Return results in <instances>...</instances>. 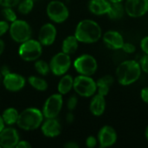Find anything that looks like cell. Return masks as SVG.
I'll use <instances>...</instances> for the list:
<instances>
[{"instance_id":"8d00e7d4","label":"cell","mask_w":148,"mask_h":148,"mask_svg":"<svg viewBox=\"0 0 148 148\" xmlns=\"http://www.w3.org/2000/svg\"><path fill=\"white\" fill-rule=\"evenodd\" d=\"M32 147L31 144L27 141V140H19L17 145H16V148H30Z\"/></svg>"},{"instance_id":"2e32d148","label":"cell","mask_w":148,"mask_h":148,"mask_svg":"<svg viewBox=\"0 0 148 148\" xmlns=\"http://www.w3.org/2000/svg\"><path fill=\"white\" fill-rule=\"evenodd\" d=\"M105 46L110 49L113 50H120L121 49L125 40L123 36L121 35V33H120L117 30H108L107 32H105L104 34H102V37H101Z\"/></svg>"},{"instance_id":"cb8c5ba5","label":"cell","mask_w":148,"mask_h":148,"mask_svg":"<svg viewBox=\"0 0 148 148\" xmlns=\"http://www.w3.org/2000/svg\"><path fill=\"white\" fill-rule=\"evenodd\" d=\"M2 118L3 120V122L5 126H13L16 124L18 116H19V112L15 108H7L4 109L2 113Z\"/></svg>"},{"instance_id":"4316f807","label":"cell","mask_w":148,"mask_h":148,"mask_svg":"<svg viewBox=\"0 0 148 148\" xmlns=\"http://www.w3.org/2000/svg\"><path fill=\"white\" fill-rule=\"evenodd\" d=\"M35 69L36 71L40 75H47L49 72V65L47 62L41 60L40 58L37 59L36 61H35V64H34Z\"/></svg>"},{"instance_id":"d590c367","label":"cell","mask_w":148,"mask_h":148,"mask_svg":"<svg viewBox=\"0 0 148 148\" xmlns=\"http://www.w3.org/2000/svg\"><path fill=\"white\" fill-rule=\"evenodd\" d=\"M140 98L143 102H145L148 105V86L143 88L140 90Z\"/></svg>"},{"instance_id":"74e56055","label":"cell","mask_w":148,"mask_h":148,"mask_svg":"<svg viewBox=\"0 0 148 148\" xmlns=\"http://www.w3.org/2000/svg\"><path fill=\"white\" fill-rule=\"evenodd\" d=\"M74 121H75V115H74V114L72 113V111H70V112H69V113L66 114V121H67L68 123L71 124V123L74 122Z\"/></svg>"},{"instance_id":"5bb4252c","label":"cell","mask_w":148,"mask_h":148,"mask_svg":"<svg viewBox=\"0 0 148 148\" xmlns=\"http://www.w3.org/2000/svg\"><path fill=\"white\" fill-rule=\"evenodd\" d=\"M20 140L17 130L12 126H7L0 132V146L3 148H14Z\"/></svg>"},{"instance_id":"ffe728a7","label":"cell","mask_w":148,"mask_h":148,"mask_svg":"<svg viewBox=\"0 0 148 148\" xmlns=\"http://www.w3.org/2000/svg\"><path fill=\"white\" fill-rule=\"evenodd\" d=\"M114 83V77L111 75H106L96 81L97 94L103 96H107L110 91V88Z\"/></svg>"},{"instance_id":"277c9868","label":"cell","mask_w":148,"mask_h":148,"mask_svg":"<svg viewBox=\"0 0 148 148\" xmlns=\"http://www.w3.org/2000/svg\"><path fill=\"white\" fill-rule=\"evenodd\" d=\"M42 54V45L38 40L29 39L22 43L18 48V55L25 62H35Z\"/></svg>"},{"instance_id":"44dd1931","label":"cell","mask_w":148,"mask_h":148,"mask_svg":"<svg viewBox=\"0 0 148 148\" xmlns=\"http://www.w3.org/2000/svg\"><path fill=\"white\" fill-rule=\"evenodd\" d=\"M74 85V78L71 75L65 74L62 75L59 82L57 84V91L62 95H65L69 94L73 89Z\"/></svg>"},{"instance_id":"b9f144b4","label":"cell","mask_w":148,"mask_h":148,"mask_svg":"<svg viewBox=\"0 0 148 148\" xmlns=\"http://www.w3.org/2000/svg\"><path fill=\"white\" fill-rule=\"evenodd\" d=\"M4 127H5V124H4V122H3V118H2V115L0 114V132H1Z\"/></svg>"},{"instance_id":"9a60e30c","label":"cell","mask_w":148,"mask_h":148,"mask_svg":"<svg viewBox=\"0 0 148 148\" xmlns=\"http://www.w3.org/2000/svg\"><path fill=\"white\" fill-rule=\"evenodd\" d=\"M57 36V29L54 23H46L39 29L38 32V41L42 46L52 45Z\"/></svg>"},{"instance_id":"f6af8a7d","label":"cell","mask_w":148,"mask_h":148,"mask_svg":"<svg viewBox=\"0 0 148 148\" xmlns=\"http://www.w3.org/2000/svg\"><path fill=\"white\" fill-rule=\"evenodd\" d=\"M2 81H3V75H2V74L0 73V84L2 83Z\"/></svg>"},{"instance_id":"d6986e66","label":"cell","mask_w":148,"mask_h":148,"mask_svg":"<svg viewBox=\"0 0 148 148\" xmlns=\"http://www.w3.org/2000/svg\"><path fill=\"white\" fill-rule=\"evenodd\" d=\"M111 6L109 0H90L88 2L89 11L95 16H102L108 14Z\"/></svg>"},{"instance_id":"ba28073f","label":"cell","mask_w":148,"mask_h":148,"mask_svg":"<svg viewBox=\"0 0 148 148\" xmlns=\"http://www.w3.org/2000/svg\"><path fill=\"white\" fill-rule=\"evenodd\" d=\"M46 14L53 23H62L69 18V10L63 2L60 0H52L47 4Z\"/></svg>"},{"instance_id":"d6a6232c","label":"cell","mask_w":148,"mask_h":148,"mask_svg":"<svg viewBox=\"0 0 148 148\" xmlns=\"http://www.w3.org/2000/svg\"><path fill=\"white\" fill-rule=\"evenodd\" d=\"M20 0H0V5L3 7H15L17 6Z\"/></svg>"},{"instance_id":"836d02e7","label":"cell","mask_w":148,"mask_h":148,"mask_svg":"<svg viewBox=\"0 0 148 148\" xmlns=\"http://www.w3.org/2000/svg\"><path fill=\"white\" fill-rule=\"evenodd\" d=\"M10 23L5 20H0V37H2L7 31H9Z\"/></svg>"},{"instance_id":"e0dca14e","label":"cell","mask_w":148,"mask_h":148,"mask_svg":"<svg viewBox=\"0 0 148 148\" xmlns=\"http://www.w3.org/2000/svg\"><path fill=\"white\" fill-rule=\"evenodd\" d=\"M40 128L42 134L48 138L58 137L62 133V125L56 118L46 119L42 123Z\"/></svg>"},{"instance_id":"8992f818","label":"cell","mask_w":148,"mask_h":148,"mask_svg":"<svg viewBox=\"0 0 148 148\" xmlns=\"http://www.w3.org/2000/svg\"><path fill=\"white\" fill-rule=\"evenodd\" d=\"M9 34L13 41L22 43L32 36V29L28 22L22 19H16L10 23Z\"/></svg>"},{"instance_id":"603a6c76","label":"cell","mask_w":148,"mask_h":148,"mask_svg":"<svg viewBox=\"0 0 148 148\" xmlns=\"http://www.w3.org/2000/svg\"><path fill=\"white\" fill-rule=\"evenodd\" d=\"M126 14L124 2L111 3L110 9L108 12V16L112 20H120L124 17Z\"/></svg>"},{"instance_id":"f546056e","label":"cell","mask_w":148,"mask_h":148,"mask_svg":"<svg viewBox=\"0 0 148 148\" xmlns=\"http://www.w3.org/2000/svg\"><path fill=\"white\" fill-rule=\"evenodd\" d=\"M78 104V98L75 95H71L67 101V108L69 111H73L75 109Z\"/></svg>"},{"instance_id":"7a4b0ae2","label":"cell","mask_w":148,"mask_h":148,"mask_svg":"<svg viewBox=\"0 0 148 148\" xmlns=\"http://www.w3.org/2000/svg\"><path fill=\"white\" fill-rule=\"evenodd\" d=\"M142 74L140 65L135 60H124L116 68L115 77L121 86H130L139 81Z\"/></svg>"},{"instance_id":"7c38bea8","label":"cell","mask_w":148,"mask_h":148,"mask_svg":"<svg viewBox=\"0 0 148 148\" xmlns=\"http://www.w3.org/2000/svg\"><path fill=\"white\" fill-rule=\"evenodd\" d=\"M98 145L101 148L113 147L118 140V134L114 127L109 125H105L98 132L97 134Z\"/></svg>"},{"instance_id":"52a82bcc","label":"cell","mask_w":148,"mask_h":148,"mask_svg":"<svg viewBox=\"0 0 148 148\" xmlns=\"http://www.w3.org/2000/svg\"><path fill=\"white\" fill-rule=\"evenodd\" d=\"M75 71L79 75H94L98 69V62L95 56L89 54H82L79 56L73 62Z\"/></svg>"},{"instance_id":"3957f363","label":"cell","mask_w":148,"mask_h":148,"mask_svg":"<svg viewBox=\"0 0 148 148\" xmlns=\"http://www.w3.org/2000/svg\"><path fill=\"white\" fill-rule=\"evenodd\" d=\"M42 111L36 108H28L19 113L16 125L24 131H33L38 129L44 121Z\"/></svg>"},{"instance_id":"7402d4cb","label":"cell","mask_w":148,"mask_h":148,"mask_svg":"<svg viewBox=\"0 0 148 148\" xmlns=\"http://www.w3.org/2000/svg\"><path fill=\"white\" fill-rule=\"evenodd\" d=\"M79 41L77 38L75 36V35H70L64 38L62 43V51L68 54V55H72L75 54L79 47Z\"/></svg>"},{"instance_id":"30bf717a","label":"cell","mask_w":148,"mask_h":148,"mask_svg":"<svg viewBox=\"0 0 148 148\" xmlns=\"http://www.w3.org/2000/svg\"><path fill=\"white\" fill-rule=\"evenodd\" d=\"M63 106V97L61 94H53L47 98L43 104L42 114L45 119L56 118Z\"/></svg>"},{"instance_id":"4fadbf2b","label":"cell","mask_w":148,"mask_h":148,"mask_svg":"<svg viewBox=\"0 0 148 148\" xmlns=\"http://www.w3.org/2000/svg\"><path fill=\"white\" fill-rule=\"evenodd\" d=\"M2 84L10 92H18L25 87L26 79L22 75L10 71L3 76Z\"/></svg>"},{"instance_id":"f1b7e54d","label":"cell","mask_w":148,"mask_h":148,"mask_svg":"<svg viewBox=\"0 0 148 148\" xmlns=\"http://www.w3.org/2000/svg\"><path fill=\"white\" fill-rule=\"evenodd\" d=\"M121 50L126 54L131 55V54H134L136 51V46L132 42H125L122 48H121Z\"/></svg>"},{"instance_id":"8fae6325","label":"cell","mask_w":148,"mask_h":148,"mask_svg":"<svg viewBox=\"0 0 148 148\" xmlns=\"http://www.w3.org/2000/svg\"><path fill=\"white\" fill-rule=\"evenodd\" d=\"M126 14L132 18H140L148 13V0H125Z\"/></svg>"},{"instance_id":"bcb514c9","label":"cell","mask_w":148,"mask_h":148,"mask_svg":"<svg viewBox=\"0 0 148 148\" xmlns=\"http://www.w3.org/2000/svg\"><path fill=\"white\" fill-rule=\"evenodd\" d=\"M0 148H1V146H0Z\"/></svg>"},{"instance_id":"7bdbcfd3","label":"cell","mask_w":148,"mask_h":148,"mask_svg":"<svg viewBox=\"0 0 148 148\" xmlns=\"http://www.w3.org/2000/svg\"><path fill=\"white\" fill-rule=\"evenodd\" d=\"M145 137H146V140H147L148 142V125L146 127V130H145Z\"/></svg>"},{"instance_id":"4dcf8cb0","label":"cell","mask_w":148,"mask_h":148,"mask_svg":"<svg viewBox=\"0 0 148 148\" xmlns=\"http://www.w3.org/2000/svg\"><path fill=\"white\" fill-rule=\"evenodd\" d=\"M139 63L140 65L142 72L148 75V55L144 54V56L140 58Z\"/></svg>"},{"instance_id":"1f68e13d","label":"cell","mask_w":148,"mask_h":148,"mask_svg":"<svg viewBox=\"0 0 148 148\" xmlns=\"http://www.w3.org/2000/svg\"><path fill=\"white\" fill-rule=\"evenodd\" d=\"M98 145V140L97 137H95L93 135L88 136L86 139V147L88 148H95Z\"/></svg>"},{"instance_id":"f35d334b","label":"cell","mask_w":148,"mask_h":148,"mask_svg":"<svg viewBox=\"0 0 148 148\" xmlns=\"http://www.w3.org/2000/svg\"><path fill=\"white\" fill-rule=\"evenodd\" d=\"M65 148H79V145L75 141H68L64 144Z\"/></svg>"},{"instance_id":"e575fe53","label":"cell","mask_w":148,"mask_h":148,"mask_svg":"<svg viewBox=\"0 0 148 148\" xmlns=\"http://www.w3.org/2000/svg\"><path fill=\"white\" fill-rule=\"evenodd\" d=\"M140 49L143 51V53L145 55H148V36H144L141 40H140Z\"/></svg>"},{"instance_id":"ac0fdd59","label":"cell","mask_w":148,"mask_h":148,"mask_svg":"<svg viewBox=\"0 0 148 148\" xmlns=\"http://www.w3.org/2000/svg\"><path fill=\"white\" fill-rule=\"evenodd\" d=\"M107 108V101L106 96H103L99 94H95L92 96V99L89 103V110L90 113L96 117L101 116Z\"/></svg>"},{"instance_id":"9c48e42d","label":"cell","mask_w":148,"mask_h":148,"mask_svg":"<svg viewBox=\"0 0 148 148\" xmlns=\"http://www.w3.org/2000/svg\"><path fill=\"white\" fill-rule=\"evenodd\" d=\"M50 72L56 76H62L69 70L72 65L70 56L64 53L59 52L52 56L49 63Z\"/></svg>"},{"instance_id":"5b68a950","label":"cell","mask_w":148,"mask_h":148,"mask_svg":"<svg viewBox=\"0 0 148 148\" xmlns=\"http://www.w3.org/2000/svg\"><path fill=\"white\" fill-rule=\"evenodd\" d=\"M73 89L76 95L82 97H92L97 92L96 81H95L92 76L79 75L74 78Z\"/></svg>"},{"instance_id":"6da1fadb","label":"cell","mask_w":148,"mask_h":148,"mask_svg":"<svg viewBox=\"0 0 148 148\" xmlns=\"http://www.w3.org/2000/svg\"><path fill=\"white\" fill-rule=\"evenodd\" d=\"M102 29L101 25L93 19H83L80 21L75 29V36L79 42L95 43L102 37Z\"/></svg>"},{"instance_id":"d4e9b609","label":"cell","mask_w":148,"mask_h":148,"mask_svg":"<svg viewBox=\"0 0 148 148\" xmlns=\"http://www.w3.org/2000/svg\"><path fill=\"white\" fill-rule=\"evenodd\" d=\"M28 82L33 88H35L37 91H46L49 88L48 82L40 76L30 75L28 78Z\"/></svg>"},{"instance_id":"ab89813d","label":"cell","mask_w":148,"mask_h":148,"mask_svg":"<svg viewBox=\"0 0 148 148\" xmlns=\"http://www.w3.org/2000/svg\"><path fill=\"white\" fill-rule=\"evenodd\" d=\"M10 68H9L7 65H3V66H2L1 69H0V73L2 74L3 76L5 75H7V74L10 73Z\"/></svg>"},{"instance_id":"ee69618b","label":"cell","mask_w":148,"mask_h":148,"mask_svg":"<svg viewBox=\"0 0 148 148\" xmlns=\"http://www.w3.org/2000/svg\"><path fill=\"white\" fill-rule=\"evenodd\" d=\"M111 3H116V2H124L125 0H109Z\"/></svg>"},{"instance_id":"484cf974","label":"cell","mask_w":148,"mask_h":148,"mask_svg":"<svg viewBox=\"0 0 148 148\" xmlns=\"http://www.w3.org/2000/svg\"><path fill=\"white\" fill-rule=\"evenodd\" d=\"M34 8V0H23L17 4V11L23 15H28Z\"/></svg>"},{"instance_id":"83f0119b","label":"cell","mask_w":148,"mask_h":148,"mask_svg":"<svg viewBox=\"0 0 148 148\" xmlns=\"http://www.w3.org/2000/svg\"><path fill=\"white\" fill-rule=\"evenodd\" d=\"M1 13H2V16H3L4 20L10 23L17 19L16 13L11 7H3Z\"/></svg>"},{"instance_id":"60d3db41","label":"cell","mask_w":148,"mask_h":148,"mask_svg":"<svg viewBox=\"0 0 148 148\" xmlns=\"http://www.w3.org/2000/svg\"><path fill=\"white\" fill-rule=\"evenodd\" d=\"M4 49H5V43L3 42V40L0 38V56L3 53Z\"/></svg>"}]
</instances>
